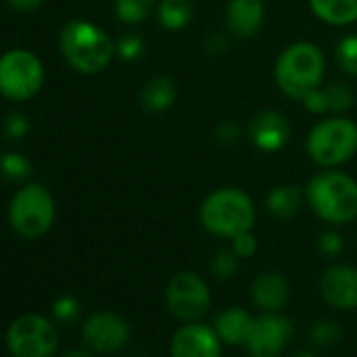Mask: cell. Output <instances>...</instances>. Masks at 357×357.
<instances>
[{"label":"cell","mask_w":357,"mask_h":357,"mask_svg":"<svg viewBox=\"0 0 357 357\" xmlns=\"http://www.w3.org/2000/svg\"><path fill=\"white\" fill-rule=\"evenodd\" d=\"M319 294L336 309L357 307V269L351 265H332L319 278Z\"/></svg>","instance_id":"5bb4252c"},{"label":"cell","mask_w":357,"mask_h":357,"mask_svg":"<svg viewBox=\"0 0 357 357\" xmlns=\"http://www.w3.org/2000/svg\"><path fill=\"white\" fill-rule=\"evenodd\" d=\"M255 317L242 307H229L215 319V330L227 344H246Z\"/></svg>","instance_id":"ac0fdd59"},{"label":"cell","mask_w":357,"mask_h":357,"mask_svg":"<svg viewBox=\"0 0 357 357\" xmlns=\"http://www.w3.org/2000/svg\"><path fill=\"white\" fill-rule=\"evenodd\" d=\"M326 93V103H328V112L332 116H342L344 112H349L355 103V95L353 89L344 82H332L328 86H324Z\"/></svg>","instance_id":"cb8c5ba5"},{"label":"cell","mask_w":357,"mask_h":357,"mask_svg":"<svg viewBox=\"0 0 357 357\" xmlns=\"http://www.w3.org/2000/svg\"><path fill=\"white\" fill-rule=\"evenodd\" d=\"M326 74V57L321 49L313 43H292L288 45L273 68V80L278 89L296 101H303L311 91L321 86Z\"/></svg>","instance_id":"7a4b0ae2"},{"label":"cell","mask_w":357,"mask_h":357,"mask_svg":"<svg viewBox=\"0 0 357 357\" xmlns=\"http://www.w3.org/2000/svg\"><path fill=\"white\" fill-rule=\"evenodd\" d=\"M257 208L252 198L238 188H219L200 204L202 227L219 238L234 240L240 234L252 231Z\"/></svg>","instance_id":"277c9868"},{"label":"cell","mask_w":357,"mask_h":357,"mask_svg":"<svg viewBox=\"0 0 357 357\" xmlns=\"http://www.w3.org/2000/svg\"><path fill=\"white\" fill-rule=\"evenodd\" d=\"M194 3L192 0H160L155 17L158 24L168 32H178L192 24L194 20Z\"/></svg>","instance_id":"44dd1931"},{"label":"cell","mask_w":357,"mask_h":357,"mask_svg":"<svg viewBox=\"0 0 357 357\" xmlns=\"http://www.w3.org/2000/svg\"><path fill=\"white\" fill-rule=\"evenodd\" d=\"M158 9V0H114V13L126 26L145 24Z\"/></svg>","instance_id":"7402d4cb"},{"label":"cell","mask_w":357,"mask_h":357,"mask_svg":"<svg viewBox=\"0 0 357 357\" xmlns=\"http://www.w3.org/2000/svg\"><path fill=\"white\" fill-rule=\"evenodd\" d=\"M63 357H93V353L86 349H70L63 353Z\"/></svg>","instance_id":"8d00e7d4"},{"label":"cell","mask_w":357,"mask_h":357,"mask_svg":"<svg viewBox=\"0 0 357 357\" xmlns=\"http://www.w3.org/2000/svg\"><path fill=\"white\" fill-rule=\"evenodd\" d=\"M317 248H319L326 257H336V255H340L342 248H344L342 236L336 234V231H324V234L317 238Z\"/></svg>","instance_id":"4dcf8cb0"},{"label":"cell","mask_w":357,"mask_h":357,"mask_svg":"<svg viewBox=\"0 0 357 357\" xmlns=\"http://www.w3.org/2000/svg\"><path fill=\"white\" fill-rule=\"evenodd\" d=\"M305 192L298 185H278L265 198V208L273 219H292L303 204Z\"/></svg>","instance_id":"ffe728a7"},{"label":"cell","mask_w":357,"mask_h":357,"mask_svg":"<svg viewBox=\"0 0 357 357\" xmlns=\"http://www.w3.org/2000/svg\"><path fill=\"white\" fill-rule=\"evenodd\" d=\"M305 149L321 168H336L357 153V124L344 116L319 120L307 135Z\"/></svg>","instance_id":"5b68a950"},{"label":"cell","mask_w":357,"mask_h":357,"mask_svg":"<svg viewBox=\"0 0 357 357\" xmlns=\"http://www.w3.org/2000/svg\"><path fill=\"white\" fill-rule=\"evenodd\" d=\"M303 105L309 114H326L328 112V103H326V93L324 89H315L311 91L305 99H303Z\"/></svg>","instance_id":"d6a6232c"},{"label":"cell","mask_w":357,"mask_h":357,"mask_svg":"<svg viewBox=\"0 0 357 357\" xmlns=\"http://www.w3.org/2000/svg\"><path fill=\"white\" fill-rule=\"evenodd\" d=\"M290 132L292 128L288 118L278 109H263L255 114L252 120L248 122L250 143L265 153L280 151L290 141Z\"/></svg>","instance_id":"4fadbf2b"},{"label":"cell","mask_w":357,"mask_h":357,"mask_svg":"<svg viewBox=\"0 0 357 357\" xmlns=\"http://www.w3.org/2000/svg\"><path fill=\"white\" fill-rule=\"evenodd\" d=\"M5 135L9 137V139H13V141H20V139H24L26 135H28V130H30V118L26 116V114H22V112H11V114H7V118H5Z\"/></svg>","instance_id":"f546056e"},{"label":"cell","mask_w":357,"mask_h":357,"mask_svg":"<svg viewBox=\"0 0 357 357\" xmlns=\"http://www.w3.org/2000/svg\"><path fill=\"white\" fill-rule=\"evenodd\" d=\"M217 132H219V139H221L223 143H231V141L238 137V126H236L234 122H223V124L217 128Z\"/></svg>","instance_id":"d590c367"},{"label":"cell","mask_w":357,"mask_h":357,"mask_svg":"<svg viewBox=\"0 0 357 357\" xmlns=\"http://www.w3.org/2000/svg\"><path fill=\"white\" fill-rule=\"evenodd\" d=\"M176 101V84L168 76L149 78L139 91V103L147 114H164Z\"/></svg>","instance_id":"e0dca14e"},{"label":"cell","mask_w":357,"mask_h":357,"mask_svg":"<svg viewBox=\"0 0 357 357\" xmlns=\"http://www.w3.org/2000/svg\"><path fill=\"white\" fill-rule=\"evenodd\" d=\"M32 174V162L20 151L0 153V176L11 183H24Z\"/></svg>","instance_id":"603a6c76"},{"label":"cell","mask_w":357,"mask_h":357,"mask_svg":"<svg viewBox=\"0 0 357 357\" xmlns=\"http://www.w3.org/2000/svg\"><path fill=\"white\" fill-rule=\"evenodd\" d=\"M252 303L265 311V313H278L286 307L290 301V284L288 280L278 271H265L261 273L250 288Z\"/></svg>","instance_id":"2e32d148"},{"label":"cell","mask_w":357,"mask_h":357,"mask_svg":"<svg viewBox=\"0 0 357 357\" xmlns=\"http://www.w3.org/2000/svg\"><path fill=\"white\" fill-rule=\"evenodd\" d=\"M55 200L40 183L20 188L9 202V223L13 231L26 240H36L49 234L55 223Z\"/></svg>","instance_id":"8992f818"},{"label":"cell","mask_w":357,"mask_h":357,"mask_svg":"<svg viewBox=\"0 0 357 357\" xmlns=\"http://www.w3.org/2000/svg\"><path fill=\"white\" fill-rule=\"evenodd\" d=\"M221 342L215 328L188 321L170 338V357H221Z\"/></svg>","instance_id":"7c38bea8"},{"label":"cell","mask_w":357,"mask_h":357,"mask_svg":"<svg viewBox=\"0 0 357 357\" xmlns=\"http://www.w3.org/2000/svg\"><path fill=\"white\" fill-rule=\"evenodd\" d=\"M82 340L95 353H116L130 340V326L114 311H97L84 321Z\"/></svg>","instance_id":"30bf717a"},{"label":"cell","mask_w":357,"mask_h":357,"mask_svg":"<svg viewBox=\"0 0 357 357\" xmlns=\"http://www.w3.org/2000/svg\"><path fill=\"white\" fill-rule=\"evenodd\" d=\"M45 84V66L28 49H11L0 55V95L9 101H30Z\"/></svg>","instance_id":"52a82bcc"},{"label":"cell","mask_w":357,"mask_h":357,"mask_svg":"<svg viewBox=\"0 0 357 357\" xmlns=\"http://www.w3.org/2000/svg\"><path fill=\"white\" fill-rule=\"evenodd\" d=\"M334 59L342 74L357 78V34H347L336 43Z\"/></svg>","instance_id":"d4e9b609"},{"label":"cell","mask_w":357,"mask_h":357,"mask_svg":"<svg viewBox=\"0 0 357 357\" xmlns=\"http://www.w3.org/2000/svg\"><path fill=\"white\" fill-rule=\"evenodd\" d=\"M265 22L263 0H229L225 9V24L231 36L240 40L255 38Z\"/></svg>","instance_id":"9a60e30c"},{"label":"cell","mask_w":357,"mask_h":357,"mask_svg":"<svg viewBox=\"0 0 357 357\" xmlns=\"http://www.w3.org/2000/svg\"><path fill=\"white\" fill-rule=\"evenodd\" d=\"M59 49L66 61L84 76L103 72L116 55V43L89 20L68 22L59 34Z\"/></svg>","instance_id":"6da1fadb"},{"label":"cell","mask_w":357,"mask_h":357,"mask_svg":"<svg viewBox=\"0 0 357 357\" xmlns=\"http://www.w3.org/2000/svg\"><path fill=\"white\" fill-rule=\"evenodd\" d=\"M311 211L326 223L347 225L357 219V181L340 170H324L305 188Z\"/></svg>","instance_id":"3957f363"},{"label":"cell","mask_w":357,"mask_h":357,"mask_svg":"<svg viewBox=\"0 0 357 357\" xmlns=\"http://www.w3.org/2000/svg\"><path fill=\"white\" fill-rule=\"evenodd\" d=\"M53 315H55V319H59L61 324H72V321H76L78 315H80V303H78L74 296H70V294L59 296V298L55 301V305H53Z\"/></svg>","instance_id":"f1b7e54d"},{"label":"cell","mask_w":357,"mask_h":357,"mask_svg":"<svg viewBox=\"0 0 357 357\" xmlns=\"http://www.w3.org/2000/svg\"><path fill=\"white\" fill-rule=\"evenodd\" d=\"M168 311L181 321H198L211 309V288L194 271H178L166 284Z\"/></svg>","instance_id":"9c48e42d"},{"label":"cell","mask_w":357,"mask_h":357,"mask_svg":"<svg viewBox=\"0 0 357 357\" xmlns=\"http://www.w3.org/2000/svg\"><path fill=\"white\" fill-rule=\"evenodd\" d=\"M292 357H317V355L311 353V351H298V353H294Z\"/></svg>","instance_id":"74e56055"},{"label":"cell","mask_w":357,"mask_h":357,"mask_svg":"<svg viewBox=\"0 0 357 357\" xmlns=\"http://www.w3.org/2000/svg\"><path fill=\"white\" fill-rule=\"evenodd\" d=\"M145 53V40L139 34H124L116 43V55L124 61H137Z\"/></svg>","instance_id":"4316f807"},{"label":"cell","mask_w":357,"mask_h":357,"mask_svg":"<svg viewBox=\"0 0 357 357\" xmlns=\"http://www.w3.org/2000/svg\"><path fill=\"white\" fill-rule=\"evenodd\" d=\"M311 340L315 344H321V347H330L334 344L338 338H340V326L336 321H330V319H321V321H315L311 326V332H309Z\"/></svg>","instance_id":"83f0119b"},{"label":"cell","mask_w":357,"mask_h":357,"mask_svg":"<svg viewBox=\"0 0 357 357\" xmlns=\"http://www.w3.org/2000/svg\"><path fill=\"white\" fill-rule=\"evenodd\" d=\"M238 267H240V257L234 250H219L211 259V271L221 280H227V278L236 275Z\"/></svg>","instance_id":"484cf974"},{"label":"cell","mask_w":357,"mask_h":357,"mask_svg":"<svg viewBox=\"0 0 357 357\" xmlns=\"http://www.w3.org/2000/svg\"><path fill=\"white\" fill-rule=\"evenodd\" d=\"M204 49H206L211 55H223V53L227 51V40H225V36H223V34H219V32H213V34L206 38V43H204Z\"/></svg>","instance_id":"836d02e7"},{"label":"cell","mask_w":357,"mask_h":357,"mask_svg":"<svg viewBox=\"0 0 357 357\" xmlns=\"http://www.w3.org/2000/svg\"><path fill=\"white\" fill-rule=\"evenodd\" d=\"M9 7H13L15 11H22V13H30V11H36L43 7L45 0H7Z\"/></svg>","instance_id":"e575fe53"},{"label":"cell","mask_w":357,"mask_h":357,"mask_svg":"<svg viewBox=\"0 0 357 357\" xmlns=\"http://www.w3.org/2000/svg\"><path fill=\"white\" fill-rule=\"evenodd\" d=\"M257 238L252 236V231L240 234L238 238L231 240V250L240 257V259H248L257 252Z\"/></svg>","instance_id":"1f68e13d"},{"label":"cell","mask_w":357,"mask_h":357,"mask_svg":"<svg viewBox=\"0 0 357 357\" xmlns=\"http://www.w3.org/2000/svg\"><path fill=\"white\" fill-rule=\"evenodd\" d=\"M7 347L13 357H53L59 347V332L47 317L28 313L9 326Z\"/></svg>","instance_id":"ba28073f"},{"label":"cell","mask_w":357,"mask_h":357,"mask_svg":"<svg viewBox=\"0 0 357 357\" xmlns=\"http://www.w3.org/2000/svg\"><path fill=\"white\" fill-rule=\"evenodd\" d=\"M313 15L332 28H344L357 22V0H309Z\"/></svg>","instance_id":"d6986e66"},{"label":"cell","mask_w":357,"mask_h":357,"mask_svg":"<svg viewBox=\"0 0 357 357\" xmlns=\"http://www.w3.org/2000/svg\"><path fill=\"white\" fill-rule=\"evenodd\" d=\"M292 336V321L278 313H263L255 317L246 351L250 357H280Z\"/></svg>","instance_id":"8fae6325"}]
</instances>
